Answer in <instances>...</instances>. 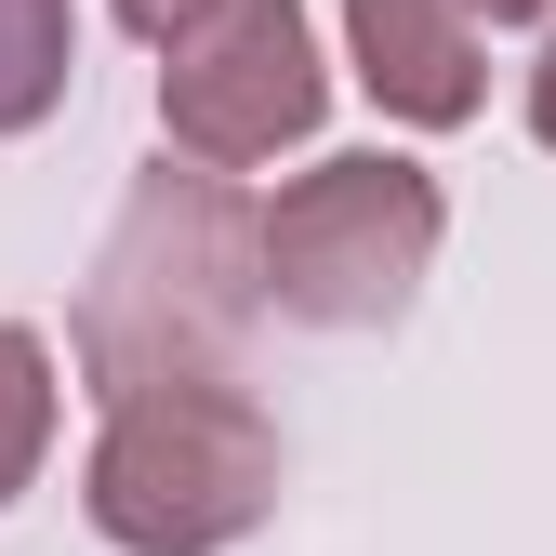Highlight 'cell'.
<instances>
[{
  "instance_id": "9c48e42d",
  "label": "cell",
  "mask_w": 556,
  "mask_h": 556,
  "mask_svg": "<svg viewBox=\"0 0 556 556\" xmlns=\"http://www.w3.org/2000/svg\"><path fill=\"white\" fill-rule=\"evenodd\" d=\"M530 132L556 147V40H543V66H530Z\"/></svg>"
},
{
  "instance_id": "3957f363",
  "label": "cell",
  "mask_w": 556,
  "mask_h": 556,
  "mask_svg": "<svg viewBox=\"0 0 556 556\" xmlns=\"http://www.w3.org/2000/svg\"><path fill=\"white\" fill-rule=\"evenodd\" d=\"M451 199L425 160L358 147V160H318L265 199V305L305 318V331H384L438 265Z\"/></svg>"
},
{
  "instance_id": "8992f818",
  "label": "cell",
  "mask_w": 556,
  "mask_h": 556,
  "mask_svg": "<svg viewBox=\"0 0 556 556\" xmlns=\"http://www.w3.org/2000/svg\"><path fill=\"white\" fill-rule=\"evenodd\" d=\"M80 80V14L66 0H0V132H40Z\"/></svg>"
},
{
  "instance_id": "7a4b0ae2",
  "label": "cell",
  "mask_w": 556,
  "mask_h": 556,
  "mask_svg": "<svg viewBox=\"0 0 556 556\" xmlns=\"http://www.w3.org/2000/svg\"><path fill=\"white\" fill-rule=\"evenodd\" d=\"M80 504L119 556H226L278 504V425L239 384H132L106 397Z\"/></svg>"
},
{
  "instance_id": "52a82bcc",
  "label": "cell",
  "mask_w": 556,
  "mask_h": 556,
  "mask_svg": "<svg viewBox=\"0 0 556 556\" xmlns=\"http://www.w3.org/2000/svg\"><path fill=\"white\" fill-rule=\"evenodd\" d=\"M40 451H53V344L27 318H0V504L40 477Z\"/></svg>"
},
{
  "instance_id": "ba28073f",
  "label": "cell",
  "mask_w": 556,
  "mask_h": 556,
  "mask_svg": "<svg viewBox=\"0 0 556 556\" xmlns=\"http://www.w3.org/2000/svg\"><path fill=\"white\" fill-rule=\"evenodd\" d=\"M186 14H199V0H119V27H132V40H173Z\"/></svg>"
},
{
  "instance_id": "30bf717a",
  "label": "cell",
  "mask_w": 556,
  "mask_h": 556,
  "mask_svg": "<svg viewBox=\"0 0 556 556\" xmlns=\"http://www.w3.org/2000/svg\"><path fill=\"white\" fill-rule=\"evenodd\" d=\"M477 14H491V27H517V14H556V0H477Z\"/></svg>"
},
{
  "instance_id": "6da1fadb",
  "label": "cell",
  "mask_w": 556,
  "mask_h": 556,
  "mask_svg": "<svg viewBox=\"0 0 556 556\" xmlns=\"http://www.w3.org/2000/svg\"><path fill=\"white\" fill-rule=\"evenodd\" d=\"M252 318H265V213L213 160H186V173L160 160L119 199V226L93 252V292H80V371H93V397L239 384Z\"/></svg>"
},
{
  "instance_id": "5b68a950",
  "label": "cell",
  "mask_w": 556,
  "mask_h": 556,
  "mask_svg": "<svg viewBox=\"0 0 556 556\" xmlns=\"http://www.w3.org/2000/svg\"><path fill=\"white\" fill-rule=\"evenodd\" d=\"M344 66L358 93L410 132H451L477 119L491 66H477V0H344Z\"/></svg>"
},
{
  "instance_id": "277c9868",
  "label": "cell",
  "mask_w": 556,
  "mask_h": 556,
  "mask_svg": "<svg viewBox=\"0 0 556 556\" xmlns=\"http://www.w3.org/2000/svg\"><path fill=\"white\" fill-rule=\"evenodd\" d=\"M331 106V66L305 0H199V14L160 40V132L213 173H252L278 147H305Z\"/></svg>"
}]
</instances>
